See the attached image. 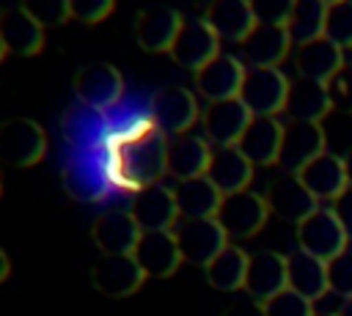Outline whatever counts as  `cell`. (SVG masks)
Returning <instances> with one entry per match:
<instances>
[{"label": "cell", "instance_id": "obj_1", "mask_svg": "<svg viewBox=\"0 0 352 316\" xmlns=\"http://www.w3.org/2000/svg\"><path fill=\"white\" fill-rule=\"evenodd\" d=\"M102 151V173L118 192L138 195L140 190L160 184L168 173V135L151 115L113 132Z\"/></svg>", "mask_w": 352, "mask_h": 316}, {"label": "cell", "instance_id": "obj_2", "mask_svg": "<svg viewBox=\"0 0 352 316\" xmlns=\"http://www.w3.org/2000/svg\"><path fill=\"white\" fill-rule=\"evenodd\" d=\"M173 236L179 242L182 258L195 267H206L214 256L228 247V234L214 217H179V223L173 225Z\"/></svg>", "mask_w": 352, "mask_h": 316}, {"label": "cell", "instance_id": "obj_3", "mask_svg": "<svg viewBox=\"0 0 352 316\" xmlns=\"http://www.w3.org/2000/svg\"><path fill=\"white\" fill-rule=\"evenodd\" d=\"M267 217H270V206H267L264 195H258L253 190H239V192L223 195L220 209L214 214V220L223 225L228 239H250V236H256L264 228Z\"/></svg>", "mask_w": 352, "mask_h": 316}, {"label": "cell", "instance_id": "obj_4", "mask_svg": "<svg viewBox=\"0 0 352 316\" xmlns=\"http://www.w3.org/2000/svg\"><path fill=\"white\" fill-rule=\"evenodd\" d=\"M349 236L341 225V220L336 217L333 209H316L314 214H308L302 223H297V247L330 261L336 256H341L344 250H349Z\"/></svg>", "mask_w": 352, "mask_h": 316}, {"label": "cell", "instance_id": "obj_5", "mask_svg": "<svg viewBox=\"0 0 352 316\" xmlns=\"http://www.w3.org/2000/svg\"><path fill=\"white\" fill-rule=\"evenodd\" d=\"M289 82L292 80L280 69H248L239 99L250 110V115L278 118V113L286 110Z\"/></svg>", "mask_w": 352, "mask_h": 316}, {"label": "cell", "instance_id": "obj_6", "mask_svg": "<svg viewBox=\"0 0 352 316\" xmlns=\"http://www.w3.org/2000/svg\"><path fill=\"white\" fill-rule=\"evenodd\" d=\"M47 151V135L33 118H8L0 124V162L33 168Z\"/></svg>", "mask_w": 352, "mask_h": 316}, {"label": "cell", "instance_id": "obj_7", "mask_svg": "<svg viewBox=\"0 0 352 316\" xmlns=\"http://www.w3.org/2000/svg\"><path fill=\"white\" fill-rule=\"evenodd\" d=\"M324 151H327V137L322 124H311V121L283 124V143L278 157V168H283V173H300L308 162H314Z\"/></svg>", "mask_w": 352, "mask_h": 316}, {"label": "cell", "instance_id": "obj_8", "mask_svg": "<svg viewBox=\"0 0 352 316\" xmlns=\"http://www.w3.org/2000/svg\"><path fill=\"white\" fill-rule=\"evenodd\" d=\"M151 118L168 135H184L198 121V102L195 93L182 85H165L151 99Z\"/></svg>", "mask_w": 352, "mask_h": 316}, {"label": "cell", "instance_id": "obj_9", "mask_svg": "<svg viewBox=\"0 0 352 316\" xmlns=\"http://www.w3.org/2000/svg\"><path fill=\"white\" fill-rule=\"evenodd\" d=\"M264 201L270 206V214L286 223H302L308 214L319 209V201L311 195V190L302 184L297 173H280L275 181H270Z\"/></svg>", "mask_w": 352, "mask_h": 316}, {"label": "cell", "instance_id": "obj_10", "mask_svg": "<svg viewBox=\"0 0 352 316\" xmlns=\"http://www.w3.org/2000/svg\"><path fill=\"white\" fill-rule=\"evenodd\" d=\"M289 27L280 25H256L250 36L239 44V58L248 69H278L292 49Z\"/></svg>", "mask_w": 352, "mask_h": 316}, {"label": "cell", "instance_id": "obj_11", "mask_svg": "<svg viewBox=\"0 0 352 316\" xmlns=\"http://www.w3.org/2000/svg\"><path fill=\"white\" fill-rule=\"evenodd\" d=\"M146 280V272L135 261V256H102L91 267V286L113 300L135 294Z\"/></svg>", "mask_w": 352, "mask_h": 316}, {"label": "cell", "instance_id": "obj_12", "mask_svg": "<svg viewBox=\"0 0 352 316\" xmlns=\"http://www.w3.org/2000/svg\"><path fill=\"white\" fill-rule=\"evenodd\" d=\"M74 93L91 110H107L121 99L124 77L110 63H88L74 74Z\"/></svg>", "mask_w": 352, "mask_h": 316}, {"label": "cell", "instance_id": "obj_13", "mask_svg": "<svg viewBox=\"0 0 352 316\" xmlns=\"http://www.w3.org/2000/svg\"><path fill=\"white\" fill-rule=\"evenodd\" d=\"M253 115L242 104V99H223V102H209V107L201 115L204 137L212 146H236L250 126Z\"/></svg>", "mask_w": 352, "mask_h": 316}, {"label": "cell", "instance_id": "obj_14", "mask_svg": "<svg viewBox=\"0 0 352 316\" xmlns=\"http://www.w3.org/2000/svg\"><path fill=\"white\" fill-rule=\"evenodd\" d=\"M217 55H220V36L212 30V25L206 19H184V25L170 47V58L179 66L198 71Z\"/></svg>", "mask_w": 352, "mask_h": 316}, {"label": "cell", "instance_id": "obj_15", "mask_svg": "<svg viewBox=\"0 0 352 316\" xmlns=\"http://www.w3.org/2000/svg\"><path fill=\"white\" fill-rule=\"evenodd\" d=\"M248 66L234 58V55H217L206 66L195 71V88L204 99L209 102H223V99H239L242 82H245Z\"/></svg>", "mask_w": 352, "mask_h": 316}, {"label": "cell", "instance_id": "obj_16", "mask_svg": "<svg viewBox=\"0 0 352 316\" xmlns=\"http://www.w3.org/2000/svg\"><path fill=\"white\" fill-rule=\"evenodd\" d=\"M129 214L135 217V223L140 225V231H173V225L179 223V203L173 190L154 184L140 190L132 198V209Z\"/></svg>", "mask_w": 352, "mask_h": 316}, {"label": "cell", "instance_id": "obj_17", "mask_svg": "<svg viewBox=\"0 0 352 316\" xmlns=\"http://www.w3.org/2000/svg\"><path fill=\"white\" fill-rule=\"evenodd\" d=\"M140 234L143 231L129 212H104L91 225V239L102 256H132Z\"/></svg>", "mask_w": 352, "mask_h": 316}, {"label": "cell", "instance_id": "obj_18", "mask_svg": "<svg viewBox=\"0 0 352 316\" xmlns=\"http://www.w3.org/2000/svg\"><path fill=\"white\" fill-rule=\"evenodd\" d=\"M184 19L170 5H154L143 8L135 19V41L146 52H170Z\"/></svg>", "mask_w": 352, "mask_h": 316}, {"label": "cell", "instance_id": "obj_19", "mask_svg": "<svg viewBox=\"0 0 352 316\" xmlns=\"http://www.w3.org/2000/svg\"><path fill=\"white\" fill-rule=\"evenodd\" d=\"M132 256L146 278H170L184 261L173 231H143Z\"/></svg>", "mask_w": 352, "mask_h": 316}, {"label": "cell", "instance_id": "obj_20", "mask_svg": "<svg viewBox=\"0 0 352 316\" xmlns=\"http://www.w3.org/2000/svg\"><path fill=\"white\" fill-rule=\"evenodd\" d=\"M289 289V275H286V256H278L272 250L253 253L248 261V278H245V291L250 300L267 302L275 294Z\"/></svg>", "mask_w": 352, "mask_h": 316}, {"label": "cell", "instance_id": "obj_21", "mask_svg": "<svg viewBox=\"0 0 352 316\" xmlns=\"http://www.w3.org/2000/svg\"><path fill=\"white\" fill-rule=\"evenodd\" d=\"M280 143H283V124L270 115H253L236 148L253 162V168H267V165H278Z\"/></svg>", "mask_w": 352, "mask_h": 316}, {"label": "cell", "instance_id": "obj_22", "mask_svg": "<svg viewBox=\"0 0 352 316\" xmlns=\"http://www.w3.org/2000/svg\"><path fill=\"white\" fill-rule=\"evenodd\" d=\"M206 179L223 192H239L248 190L253 181V162L236 148V146H214L206 168Z\"/></svg>", "mask_w": 352, "mask_h": 316}, {"label": "cell", "instance_id": "obj_23", "mask_svg": "<svg viewBox=\"0 0 352 316\" xmlns=\"http://www.w3.org/2000/svg\"><path fill=\"white\" fill-rule=\"evenodd\" d=\"M209 157H212V146L204 135L184 132L168 137V173L176 176L179 181L206 176Z\"/></svg>", "mask_w": 352, "mask_h": 316}, {"label": "cell", "instance_id": "obj_24", "mask_svg": "<svg viewBox=\"0 0 352 316\" xmlns=\"http://www.w3.org/2000/svg\"><path fill=\"white\" fill-rule=\"evenodd\" d=\"M297 176L302 179V184L311 190V195H314L319 203H322V201H330V203H333V201L349 187L344 159L336 157V154H330V151L319 154V157H316L314 162H308Z\"/></svg>", "mask_w": 352, "mask_h": 316}, {"label": "cell", "instance_id": "obj_25", "mask_svg": "<svg viewBox=\"0 0 352 316\" xmlns=\"http://www.w3.org/2000/svg\"><path fill=\"white\" fill-rule=\"evenodd\" d=\"M286 275H289V289L302 294L311 302L324 300L330 294L327 261H322V258H316L300 247L286 256Z\"/></svg>", "mask_w": 352, "mask_h": 316}, {"label": "cell", "instance_id": "obj_26", "mask_svg": "<svg viewBox=\"0 0 352 316\" xmlns=\"http://www.w3.org/2000/svg\"><path fill=\"white\" fill-rule=\"evenodd\" d=\"M330 110H333V104H330L327 82L308 80V77H297L289 82V96H286V110H283L289 115V121L319 124Z\"/></svg>", "mask_w": 352, "mask_h": 316}, {"label": "cell", "instance_id": "obj_27", "mask_svg": "<svg viewBox=\"0 0 352 316\" xmlns=\"http://www.w3.org/2000/svg\"><path fill=\"white\" fill-rule=\"evenodd\" d=\"M204 19L223 41H236V44H242L250 36V30L258 25L250 0H212Z\"/></svg>", "mask_w": 352, "mask_h": 316}, {"label": "cell", "instance_id": "obj_28", "mask_svg": "<svg viewBox=\"0 0 352 316\" xmlns=\"http://www.w3.org/2000/svg\"><path fill=\"white\" fill-rule=\"evenodd\" d=\"M344 63H346L344 49L336 47L324 36L305 41V44H297V52H294L297 77H308V80H319V82H327Z\"/></svg>", "mask_w": 352, "mask_h": 316}, {"label": "cell", "instance_id": "obj_29", "mask_svg": "<svg viewBox=\"0 0 352 316\" xmlns=\"http://www.w3.org/2000/svg\"><path fill=\"white\" fill-rule=\"evenodd\" d=\"M0 36L8 52L30 58L36 52H41L44 47V25H38L25 8H11L3 11L0 16Z\"/></svg>", "mask_w": 352, "mask_h": 316}, {"label": "cell", "instance_id": "obj_30", "mask_svg": "<svg viewBox=\"0 0 352 316\" xmlns=\"http://www.w3.org/2000/svg\"><path fill=\"white\" fill-rule=\"evenodd\" d=\"M176 203H179V214L198 220V217H214L223 201V192L206 179V176H195V179H184L176 184L173 190Z\"/></svg>", "mask_w": 352, "mask_h": 316}, {"label": "cell", "instance_id": "obj_31", "mask_svg": "<svg viewBox=\"0 0 352 316\" xmlns=\"http://www.w3.org/2000/svg\"><path fill=\"white\" fill-rule=\"evenodd\" d=\"M248 261L250 256L234 245H228L220 256H214L204 269H206V283L217 291H236L245 289L248 278Z\"/></svg>", "mask_w": 352, "mask_h": 316}, {"label": "cell", "instance_id": "obj_32", "mask_svg": "<svg viewBox=\"0 0 352 316\" xmlns=\"http://www.w3.org/2000/svg\"><path fill=\"white\" fill-rule=\"evenodd\" d=\"M324 22H327V5L322 0H297L286 27L294 44H305L324 36Z\"/></svg>", "mask_w": 352, "mask_h": 316}, {"label": "cell", "instance_id": "obj_33", "mask_svg": "<svg viewBox=\"0 0 352 316\" xmlns=\"http://www.w3.org/2000/svg\"><path fill=\"white\" fill-rule=\"evenodd\" d=\"M324 38H330L341 49H352V0L327 5Z\"/></svg>", "mask_w": 352, "mask_h": 316}, {"label": "cell", "instance_id": "obj_34", "mask_svg": "<svg viewBox=\"0 0 352 316\" xmlns=\"http://www.w3.org/2000/svg\"><path fill=\"white\" fill-rule=\"evenodd\" d=\"M22 8L44 27H58L72 16V0H22Z\"/></svg>", "mask_w": 352, "mask_h": 316}, {"label": "cell", "instance_id": "obj_35", "mask_svg": "<svg viewBox=\"0 0 352 316\" xmlns=\"http://www.w3.org/2000/svg\"><path fill=\"white\" fill-rule=\"evenodd\" d=\"M264 311L267 316H314L316 308L311 300H305L302 294L292 291V289H283L280 294H275L272 300L264 302Z\"/></svg>", "mask_w": 352, "mask_h": 316}, {"label": "cell", "instance_id": "obj_36", "mask_svg": "<svg viewBox=\"0 0 352 316\" xmlns=\"http://www.w3.org/2000/svg\"><path fill=\"white\" fill-rule=\"evenodd\" d=\"M327 283L330 294L338 300H352V250H344L327 261Z\"/></svg>", "mask_w": 352, "mask_h": 316}, {"label": "cell", "instance_id": "obj_37", "mask_svg": "<svg viewBox=\"0 0 352 316\" xmlns=\"http://www.w3.org/2000/svg\"><path fill=\"white\" fill-rule=\"evenodd\" d=\"M327 93L333 110L352 115V63H344L330 80H327Z\"/></svg>", "mask_w": 352, "mask_h": 316}, {"label": "cell", "instance_id": "obj_38", "mask_svg": "<svg viewBox=\"0 0 352 316\" xmlns=\"http://www.w3.org/2000/svg\"><path fill=\"white\" fill-rule=\"evenodd\" d=\"M294 3L297 0H250V8H253V16H256L258 25H280V27H286L289 16L294 11Z\"/></svg>", "mask_w": 352, "mask_h": 316}, {"label": "cell", "instance_id": "obj_39", "mask_svg": "<svg viewBox=\"0 0 352 316\" xmlns=\"http://www.w3.org/2000/svg\"><path fill=\"white\" fill-rule=\"evenodd\" d=\"M113 5L116 0H72V16L85 25H94L102 22L113 11Z\"/></svg>", "mask_w": 352, "mask_h": 316}, {"label": "cell", "instance_id": "obj_40", "mask_svg": "<svg viewBox=\"0 0 352 316\" xmlns=\"http://www.w3.org/2000/svg\"><path fill=\"white\" fill-rule=\"evenodd\" d=\"M66 190L74 198H80V201H96L102 195L99 184H94L82 168H69V173H66Z\"/></svg>", "mask_w": 352, "mask_h": 316}, {"label": "cell", "instance_id": "obj_41", "mask_svg": "<svg viewBox=\"0 0 352 316\" xmlns=\"http://www.w3.org/2000/svg\"><path fill=\"white\" fill-rule=\"evenodd\" d=\"M330 209L336 212V217L341 220V225H344L346 236L352 239V187H346V190L333 201V206H330Z\"/></svg>", "mask_w": 352, "mask_h": 316}, {"label": "cell", "instance_id": "obj_42", "mask_svg": "<svg viewBox=\"0 0 352 316\" xmlns=\"http://www.w3.org/2000/svg\"><path fill=\"white\" fill-rule=\"evenodd\" d=\"M220 316H267V311H264V302H258V300H236V302H231Z\"/></svg>", "mask_w": 352, "mask_h": 316}, {"label": "cell", "instance_id": "obj_43", "mask_svg": "<svg viewBox=\"0 0 352 316\" xmlns=\"http://www.w3.org/2000/svg\"><path fill=\"white\" fill-rule=\"evenodd\" d=\"M11 275V261H8V256H6V250L0 247V283L6 280Z\"/></svg>", "mask_w": 352, "mask_h": 316}, {"label": "cell", "instance_id": "obj_44", "mask_svg": "<svg viewBox=\"0 0 352 316\" xmlns=\"http://www.w3.org/2000/svg\"><path fill=\"white\" fill-rule=\"evenodd\" d=\"M344 165H346V179H349V187H352V148L346 151V157H344Z\"/></svg>", "mask_w": 352, "mask_h": 316}, {"label": "cell", "instance_id": "obj_45", "mask_svg": "<svg viewBox=\"0 0 352 316\" xmlns=\"http://www.w3.org/2000/svg\"><path fill=\"white\" fill-rule=\"evenodd\" d=\"M338 316H352V300H344V302H341Z\"/></svg>", "mask_w": 352, "mask_h": 316}, {"label": "cell", "instance_id": "obj_46", "mask_svg": "<svg viewBox=\"0 0 352 316\" xmlns=\"http://www.w3.org/2000/svg\"><path fill=\"white\" fill-rule=\"evenodd\" d=\"M6 52H8V49H6V44H3V36H0V60L6 58Z\"/></svg>", "mask_w": 352, "mask_h": 316}, {"label": "cell", "instance_id": "obj_47", "mask_svg": "<svg viewBox=\"0 0 352 316\" xmlns=\"http://www.w3.org/2000/svg\"><path fill=\"white\" fill-rule=\"evenodd\" d=\"M314 316H338V313H327V311H316Z\"/></svg>", "mask_w": 352, "mask_h": 316}, {"label": "cell", "instance_id": "obj_48", "mask_svg": "<svg viewBox=\"0 0 352 316\" xmlns=\"http://www.w3.org/2000/svg\"><path fill=\"white\" fill-rule=\"evenodd\" d=\"M324 5H336V3H344V0H322Z\"/></svg>", "mask_w": 352, "mask_h": 316}, {"label": "cell", "instance_id": "obj_49", "mask_svg": "<svg viewBox=\"0 0 352 316\" xmlns=\"http://www.w3.org/2000/svg\"><path fill=\"white\" fill-rule=\"evenodd\" d=\"M0 192H3V179H0Z\"/></svg>", "mask_w": 352, "mask_h": 316}]
</instances>
